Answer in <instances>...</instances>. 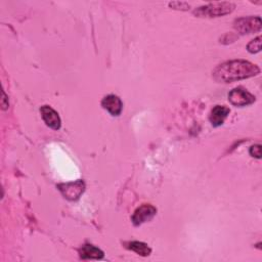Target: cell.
<instances>
[{
  "instance_id": "4fadbf2b",
  "label": "cell",
  "mask_w": 262,
  "mask_h": 262,
  "mask_svg": "<svg viewBox=\"0 0 262 262\" xmlns=\"http://www.w3.org/2000/svg\"><path fill=\"white\" fill-rule=\"evenodd\" d=\"M250 155L252 157H255L257 159H260L261 158V145L260 144H254L250 147V150H249Z\"/></svg>"
},
{
  "instance_id": "8992f818",
  "label": "cell",
  "mask_w": 262,
  "mask_h": 262,
  "mask_svg": "<svg viewBox=\"0 0 262 262\" xmlns=\"http://www.w3.org/2000/svg\"><path fill=\"white\" fill-rule=\"evenodd\" d=\"M156 214H157V209L154 206L149 204H143L135 210L131 220L135 226H138L146 221L151 220Z\"/></svg>"
},
{
  "instance_id": "5bb4252c",
  "label": "cell",
  "mask_w": 262,
  "mask_h": 262,
  "mask_svg": "<svg viewBox=\"0 0 262 262\" xmlns=\"http://www.w3.org/2000/svg\"><path fill=\"white\" fill-rule=\"evenodd\" d=\"M169 6L174 7L175 9H181V10H187L189 9V4L185 3V2H173V3H169Z\"/></svg>"
},
{
  "instance_id": "30bf717a",
  "label": "cell",
  "mask_w": 262,
  "mask_h": 262,
  "mask_svg": "<svg viewBox=\"0 0 262 262\" xmlns=\"http://www.w3.org/2000/svg\"><path fill=\"white\" fill-rule=\"evenodd\" d=\"M80 257L82 259H102L103 258V252L98 249L97 247L93 245L86 244L82 246V248L79 250Z\"/></svg>"
},
{
  "instance_id": "277c9868",
  "label": "cell",
  "mask_w": 262,
  "mask_h": 262,
  "mask_svg": "<svg viewBox=\"0 0 262 262\" xmlns=\"http://www.w3.org/2000/svg\"><path fill=\"white\" fill-rule=\"evenodd\" d=\"M57 188L61 194L70 201L78 200L85 190V183L83 180H76L73 182L60 183L57 185Z\"/></svg>"
},
{
  "instance_id": "5b68a950",
  "label": "cell",
  "mask_w": 262,
  "mask_h": 262,
  "mask_svg": "<svg viewBox=\"0 0 262 262\" xmlns=\"http://www.w3.org/2000/svg\"><path fill=\"white\" fill-rule=\"evenodd\" d=\"M228 100L235 106H246L254 103L256 97L243 87H236L228 93Z\"/></svg>"
},
{
  "instance_id": "6da1fadb",
  "label": "cell",
  "mask_w": 262,
  "mask_h": 262,
  "mask_svg": "<svg viewBox=\"0 0 262 262\" xmlns=\"http://www.w3.org/2000/svg\"><path fill=\"white\" fill-rule=\"evenodd\" d=\"M259 73L260 69L256 64L244 59H233L219 64L213 71V77L218 82L231 83L254 77Z\"/></svg>"
},
{
  "instance_id": "ba28073f",
  "label": "cell",
  "mask_w": 262,
  "mask_h": 262,
  "mask_svg": "<svg viewBox=\"0 0 262 262\" xmlns=\"http://www.w3.org/2000/svg\"><path fill=\"white\" fill-rule=\"evenodd\" d=\"M101 106L114 117L119 116L123 110V103L121 99L114 94L104 96L101 100Z\"/></svg>"
},
{
  "instance_id": "7a4b0ae2",
  "label": "cell",
  "mask_w": 262,
  "mask_h": 262,
  "mask_svg": "<svg viewBox=\"0 0 262 262\" xmlns=\"http://www.w3.org/2000/svg\"><path fill=\"white\" fill-rule=\"evenodd\" d=\"M235 5L231 2H214L198 7L193 10V14L199 17H218L231 13Z\"/></svg>"
},
{
  "instance_id": "9c48e42d",
  "label": "cell",
  "mask_w": 262,
  "mask_h": 262,
  "mask_svg": "<svg viewBox=\"0 0 262 262\" xmlns=\"http://www.w3.org/2000/svg\"><path fill=\"white\" fill-rule=\"evenodd\" d=\"M230 110L229 107L225 106V105H215L209 116V120L212 124L213 127H219L221 126L225 119L227 118V116L229 115Z\"/></svg>"
},
{
  "instance_id": "3957f363",
  "label": "cell",
  "mask_w": 262,
  "mask_h": 262,
  "mask_svg": "<svg viewBox=\"0 0 262 262\" xmlns=\"http://www.w3.org/2000/svg\"><path fill=\"white\" fill-rule=\"evenodd\" d=\"M233 28L239 34H252L261 31L262 21L260 16H244L234 20Z\"/></svg>"
},
{
  "instance_id": "8fae6325",
  "label": "cell",
  "mask_w": 262,
  "mask_h": 262,
  "mask_svg": "<svg viewBox=\"0 0 262 262\" xmlns=\"http://www.w3.org/2000/svg\"><path fill=\"white\" fill-rule=\"evenodd\" d=\"M125 247L140 256H148L151 252V249L148 247L147 244L138 242V241L127 242V243H125Z\"/></svg>"
},
{
  "instance_id": "52a82bcc",
  "label": "cell",
  "mask_w": 262,
  "mask_h": 262,
  "mask_svg": "<svg viewBox=\"0 0 262 262\" xmlns=\"http://www.w3.org/2000/svg\"><path fill=\"white\" fill-rule=\"evenodd\" d=\"M40 113H41L43 121L45 122V124L48 127H50L53 130H58L60 128V126H61L60 118H59L57 112H55L51 106H49V105L41 106Z\"/></svg>"
},
{
  "instance_id": "7c38bea8",
  "label": "cell",
  "mask_w": 262,
  "mask_h": 262,
  "mask_svg": "<svg viewBox=\"0 0 262 262\" xmlns=\"http://www.w3.org/2000/svg\"><path fill=\"white\" fill-rule=\"evenodd\" d=\"M247 49L250 53H257L261 50V37H257L254 40H252L248 45Z\"/></svg>"
}]
</instances>
